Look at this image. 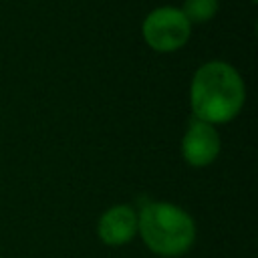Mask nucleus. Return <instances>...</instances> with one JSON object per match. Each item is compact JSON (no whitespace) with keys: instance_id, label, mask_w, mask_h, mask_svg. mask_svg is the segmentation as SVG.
<instances>
[{"instance_id":"f257e3e1","label":"nucleus","mask_w":258,"mask_h":258,"mask_svg":"<svg viewBox=\"0 0 258 258\" xmlns=\"http://www.w3.org/2000/svg\"><path fill=\"white\" fill-rule=\"evenodd\" d=\"M246 89L238 71L222 60L206 62L191 79L189 105L196 119L210 125L232 121L244 105Z\"/></svg>"},{"instance_id":"f03ea898","label":"nucleus","mask_w":258,"mask_h":258,"mask_svg":"<svg viewBox=\"0 0 258 258\" xmlns=\"http://www.w3.org/2000/svg\"><path fill=\"white\" fill-rule=\"evenodd\" d=\"M137 232L145 246L159 256H181L196 240L194 218L167 202H151L137 216Z\"/></svg>"},{"instance_id":"7ed1b4c3","label":"nucleus","mask_w":258,"mask_h":258,"mask_svg":"<svg viewBox=\"0 0 258 258\" xmlns=\"http://www.w3.org/2000/svg\"><path fill=\"white\" fill-rule=\"evenodd\" d=\"M145 42L159 52H171L181 48L189 34H191V24L183 16L181 10L173 6H161L155 8L153 12L147 14L141 26Z\"/></svg>"},{"instance_id":"20e7f679","label":"nucleus","mask_w":258,"mask_h":258,"mask_svg":"<svg viewBox=\"0 0 258 258\" xmlns=\"http://www.w3.org/2000/svg\"><path fill=\"white\" fill-rule=\"evenodd\" d=\"M181 153H183V159L191 167L210 165L220 153V137H218V131L214 129V125L194 117L183 133Z\"/></svg>"},{"instance_id":"39448f33","label":"nucleus","mask_w":258,"mask_h":258,"mask_svg":"<svg viewBox=\"0 0 258 258\" xmlns=\"http://www.w3.org/2000/svg\"><path fill=\"white\" fill-rule=\"evenodd\" d=\"M99 238L109 246H121L133 240L137 234V214L129 206H113L109 208L97 226Z\"/></svg>"},{"instance_id":"423d86ee","label":"nucleus","mask_w":258,"mask_h":258,"mask_svg":"<svg viewBox=\"0 0 258 258\" xmlns=\"http://www.w3.org/2000/svg\"><path fill=\"white\" fill-rule=\"evenodd\" d=\"M218 8H220L218 0H185L181 12L189 24H202V22L212 20Z\"/></svg>"}]
</instances>
